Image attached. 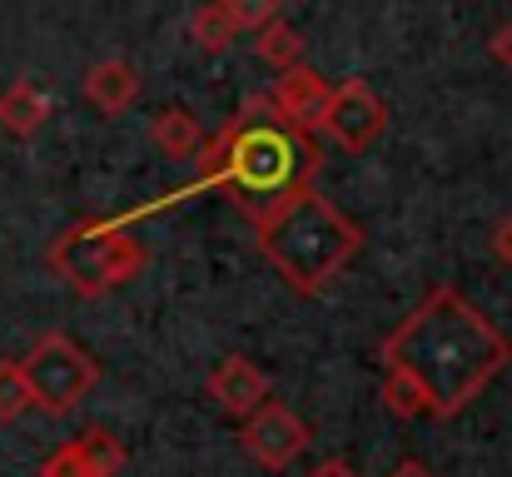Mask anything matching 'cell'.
Masks as SVG:
<instances>
[{
	"instance_id": "obj_1",
	"label": "cell",
	"mask_w": 512,
	"mask_h": 477,
	"mask_svg": "<svg viewBox=\"0 0 512 477\" xmlns=\"http://www.w3.org/2000/svg\"><path fill=\"white\" fill-rule=\"evenodd\" d=\"M383 368L418 383L433 418H458L512 363V338L458 289H433L383 338Z\"/></svg>"
},
{
	"instance_id": "obj_2",
	"label": "cell",
	"mask_w": 512,
	"mask_h": 477,
	"mask_svg": "<svg viewBox=\"0 0 512 477\" xmlns=\"http://www.w3.org/2000/svg\"><path fill=\"white\" fill-rule=\"evenodd\" d=\"M254 234H259V254L304 299L324 294L363 254V229L343 214L329 194H319L314 184L284 194L279 204H269L254 219Z\"/></svg>"
},
{
	"instance_id": "obj_3",
	"label": "cell",
	"mask_w": 512,
	"mask_h": 477,
	"mask_svg": "<svg viewBox=\"0 0 512 477\" xmlns=\"http://www.w3.org/2000/svg\"><path fill=\"white\" fill-rule=\"evenodd\" d=\"M224 130H229L224 189H234L244 204H254V199H264V209L279 204L284 194L304 189L324 159L314 135L284 125V115L269 105V95H249L244 110Z\"/></svg>"
},
{
	"instance_id": "obj_4",
	"label": "cell",
	"mask_w": 512,
	"mask_h": 477,
	"mask_svg": "<svg viewBox=\"0 0 512 477\" xmlns=\"http://www.w3.org/2000/svg\"><path fill=\"white\" fill-rule=\"evenodd\" d=\"M45 264L65 279V289H75L80 299H100L120 284H130L145 269V244L120 224V219H75L70 229L55 234Z\"/></svg>"
},
{
	"instance_id": "obj_5",
	"label": "cell",
	"mask_w": 512,
	"mask_h": 477,
	"mask_svg": "<svg viewBox=\"0 0 512 477\" xmlns=\"http://www.w3.org/2000/svg\"><path fill=\"white\" fill-rule=\"evenodd\" d=\"M20 378L30 388V408H40L50 418H65L100 383V363L70 333H40L30 343V353L20 358Z\"/></svg>"
},
{
	"instance_id": "obj_6",
	"label": "cell",
	"mask_w": 512,
	"mask_h": 477,
	"mask_svg": "<svg viewBox=\"0 0 512 477\" xmlns=\"http://www.w3.org/2000/svg\"><path fill=\"white\" fill-rule=\"evenodd\" d=\"M319 130L343 145L348 155H363L383 130H388V105L373 95V85L368 80H343L329 90V105H324V115H319Z\"/></svg>"
},
{
	"instance_id": "obj_7",
	"label": "cell",
	"mask_w": 512,
	"mask_h": 477,
	"mask_svg": "<svg viewBox=\"0 0 512 477\" xmlns=\"http://www.w3.org/2000/svg\"><path fill=\"white\" fill-rule=\"evenodd\" d=\"M239 443H244V453H249L254 463H264L269 473H284V468H294V463L304 458V448H309L314 438H309V423H304L294 408H284V403L269 398L259 413L244 418Z\"/></svg>"
},
{
	"instance_id": "obj_8",
	"label": "cell",
	"mask_w": 512,
	"mask_h": 477,
	"mask_svg": "<svg viewBox=\"0 0 512 477\" xmlns=\"http://www.w3.org/2000/svg\"><path fill=\"white\" fill-rule=\"evenodd\" d=\"M209 398H214L229 418H249V413H259V408L269 403V373H264L254 358L229 353V358H219L214 373H209Z\"/></svg>"
},
{
	"instance_id": "obj_9",
	"label": "cell",
	"mask_w": 512,
	"mask_h": 477,
	"mask_svg": "<svg viewBox=\"0 0 512 477\" xmlns=\"http://www.w3.org/2000/svg\"><path fill=\"white\" fill-rule=\"evenodd\" d=\"M329 90H334V85H329L319 70L294 65V70H284V75H279V85H274L269 105L284 115V125H294V130L314 135V130H319V115H324V105H329Z\"/></svg>"
},
{
	"instance_id": "obj_10",
	"label": "cell",
	"mask_w": 512,
	"mask_h": 477,
	"mask_svg": "<svg viewBox=\"0 0 512 477\" xmlns=\"http://www.w3.org/2000/svg\"><path fill=\"white\" fill-rule=\"evenodd\" d=\"M85 100L100 110V115H125L135 100H140V70L130 60H100L90 65L85 75Z\"/></svg>"
},
{
	"instance_id": "obj_11",
	"label": "cell",
	"mask_w": 512,
	"mask_h": 477,
	"mask_svg": "<svg viewBox=\"0 0 512 477\" xmlns=\"http://www.w3.org/2000/svg\"><path fill=\"white\" fill-rule=\"evenodd\" d=\"M45 120H50V95H45L40 80H15V85L0 90V130L5 135L30 140V135L45 130Z\"/></svg>"
},
{
	"instance_id": "obj_12",
	"label": "cell",
	"mask_w": 512,
	"mask_h": 477,
	"mask_svg": "<svg viewBox=\"0 0 512 477\" xmlns=\"http://www.w3.org/2000/svg\"><path fill=\"white\" fill-rule=\"evenodd\" d=\"M150 140H155V150L165 159H194L199 155V145H204V125L189 115V110H160L155 120H150Z\"/></svg>"
},
{
	"instance_id": "obj_13",
	"label": "cell",
	"mask_w": 512,
	"mask_h": 477,
	"mask_svg": "<svg viewBox=\"0 0 512 477\" xmlns=\"http://www.w3.org/2000/svg\"><path fill=\"white\" fill-rule=\"evenodd\" d=\"M189 35H194V45L209 50V55L229 50V45L244 35V30H239V10H234V0H209V5H199V10L189 15Z\"/></svg>"
},
{
	"instance_id": "obj_14",
	"label": "cell",
	"mask_w": 512,
	"mask_h": 477,
	"mask_svg": "<svg viewBox=\"0 0 512 477\" xmlns=\"http://www.w3.org/2000/svg\"><path fill=\"white\" fill-rule=\"evenodd\" d=\"M254 55L284 75V70H294V65L304 60V35H299V30H294V25L279 15L274 25H264V30L254 35Z\"/></svg>"
},
{
	"instance_id": "obj_15",
	"label": "cell",
	"mask_w": 512,
	"mask_h": 477,
	"mask_svg": "<svg viewBox=\"0 0 512 477\" xmlns=\"http://www.w3.org/2000/svg\"><path fill=\"white\" fill-rule=\"evenodd\" d=\"M75 448H80V458H85L90 477H120L125 473V463H130V448H125L115 433H105V428L80 433V438H75Z\"/></svg>"
},
{
	"instance_id": "obj_16",
	"label": "cell",
	"mask_w": 512,
	"mask_h": 477,
	"mask_svg": "<svg viewBox=\"0 0 512 477\" xmlns=\"http://www.w3.org/2000/svg\"><path fill=\"white\" fill-rule=\"evenodd\" d=\"M383 403H388V413H398V418H423V413H428L418 383L403 378L398 368H383Z\"/></svg>"
},
{
	"instance_id": "obj_17",
	"label": "cell",
	"mask_w": 512,
	"mask_h": 477,
	"mask_svg": "<svg viewBox=\"0 0 512 477\" xmlns=\"http://www.w3.org/2000/svg\"><path fill=\"white\" fill-rule=\"evenodd\" d=\"M25 408H30V388L20 378V363L0 358V423H15Z\"/></svg>"
},
{
	"instance_id": "obj_18",
	"label": "cell",
	"mask_w": 512,
	"mask_h": 477,
	"mask_svg": "<svg viewBox=\"0 0 512 477\" xmlns=\"http://www.w3.org/2000/svg\"><path fill=\"white\" fill-rule=\"evenodd\" d=\"M35 477H90L85 458H80V448H75V438H70V443H60V448L40 463V473Z\"/></svg>"
},
{
	"instance_id": "obj_19",
	"label": "cell",
	"mask_w": 512,
	"mask_h": 477,
	"mask_svg": "<svg viewBox=\"0 0 512 477\" xmlns=\"http://www.w3.org/2000/svg\"><path fill=\"white\" fill-rule=\"evenodd\" d=\"M309 477H358V473H353L343 458H324V463H319V468H314Z\"/></svg>"
},
{
	"instance_id": "obj_20",
	"label": "cell",
	"mask_w": 512,
	"mask_h": 477,
	"mask_svg": "<svg viewBox=\"0 0 512 477\" xmlns=\"http://www.w3.org/2000/svg\"><path fill=\"white\" fill-rule=\"evenodd\" d=\"M388 477H433V473H428V468H423L418 458H403V463H398V468H393Z\"/></svg>"
},
{
	"instance_id": "obj_21",
	"label": "cell",
	"mask_w": 512,
	"mask_h": 477,
	"mask_svg": "<svg viewBox=\"0 0 512 477\" xmlns=\"http://www.w3.org/2000/svg\"><path fill=\"white\" fill-rule=\"evenodd\" d=\"M498 259H503V264L512 269V219L503 224V229H498Z\"/></svg>"
}]
</instances>
